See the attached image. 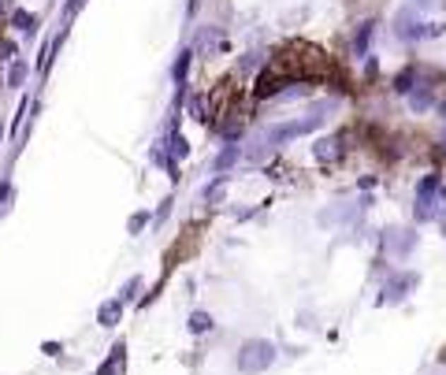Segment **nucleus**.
<instances>
[{"instance_id":"obj_1","label":"nucleus","mask_w":446,"mask_h":375,"mask_svg":"<svg viewBox=\"0 0 446 375\" xmlns=\"http://www.w3.org/2000/svg\"><path fill=\"white\" fill-rule=\"evenodd\" d=\"M271 364H276V345H271L268 338H250V342H242V350H238V371L261 375V371H268Z\"/></svg>"},{"instance_id":"obj_2","label":"nucleus","mask_w":446,"mask_h":375,"mask_svg":"<svg viewBox=\"0 0 446 375\" xmlns=\"http://www.w3.org/2000/svg\"><path fill=\"white\" fill-rule=\"evenodd\" d=\"M331 105H320L312 115H305V119H294V123H283V126H271L268 131V141H291V138H301V134H309V131H316V126L324 123V115L320 112H327Z\"/></svg>"},{"instance_id":"obj_3","label":"nucleus","mask_w":446,"mask_h":375,"mask_svg":"<svg viewBox=\"0 0 446 375\" xmlns=\"http://www.w3.org/2000/svg\"><path fill=\"white\" fill-rule=\"evenodd\" d=\"M409 286H416V275H398V279H391L383 286V297H380V305H394V301H401L406 297V290Z\"/></svg>"},{"instance_id":"obj_4","label":"nucleus","mask_w":446,"mask_h":375,"mask_svg":"<svg viewBox=\"0 0 446 375\" xmlns=\"http://www.w3.org/2000/svg\"><path fill=\"white\" fill-rule=\"evenodd\" d=\"M312 156H316L320 164H335L339 156H342V138H320V141L312 145Z\"/></svg>"},{"instance_id":"obj_5","label":"nucleus","mask_w":446,"mask_h":375,"mask_svg":"<svg viewBox=\"0 0 446 375\" xmlns=\"http://www.w3.org/2000/svg\"><path fill=\"white\" fill-rule=\"evenodd\" d=\"M119 316H123V301H119V297H112V301H105V305H100L97 323H100V327H116V323H119Z\"/></svg>"},{"instance_id":"obj_6","label":"nucleus","mask_w":446,"mask_h":375,"mask_svg":"<svg viewBox=\"0 0 446 375\" xmlns=\"http://www.w3.org/2000/svg\"><path fill=\"white\" fill-rule=\"evenodd\" d=\"M431 105H435V93H431V85H416V90L409 93V108H413V112H428Z\"/></svg>"},{"instance_id":"obj_7","label":"nucleus","mask_w":446,"mask_h":375,"mask_svg":"<svg viewBox=\"0 0 446 375\" xmlns=\"http://www.w3.org/2000/svg\"><path fill=\"white\" fill-rule=\"evenodd\" d=\"M116 371H123V342L112 345V357L97 368V375H116Z\"/></svg>"},{"instance_id":"obj_8","label":"nucleus","mask_w":446,"mask_h":375,"mask_svg":"<svg viewBox=\"0 0 446 375\" xmlns=\"http://www.w3.org/2000/svg\"><path fill=\"white\" fill-rule=\"evenodd\" d=\"M413 245H416V234H413V230H391V249H394V253H409Z\"/></svg>"},{"instance_id":"obj_9","label":"nucleus","mask_w":446,"mask_h":375,"mask_svg":"<svg viewBox=\"0 0 446 375\" xmlns=\"http://www.w3.org/2000/svg\"><path fill=\"white\" fill-rule=\"evenodd\" d=\"M372 30H376V23H361V26H357V37H353V52H357V56H365V52H368Z\"/></svg>"},{"instance_id":"obj_10","label":"nucleus","mask_w":446,"mask_h":375,"mask_svg":"<svg viewBox=\"0 0 446 375\" xmlns=\"http://www.w3.org/2000/svg\"><path fill=\"white\" fill-rule=\"evenodd\" d=\"M11 23H16V30H23V34H37V16H30V11H16Z\"/></svg>"},{"instance_id":"obj_11","label":"nucleus","mask_w":446,"mask_h":375,"mask_svg":"<svg viewBox=\"0 0 446 375\" xmlns=\"http://www.w3.org/2000/svg\"><path fill=\"white\" fill-rule=\"evenodd\" d=\"M394 90H398V93H413V90H416V71H413V67H406V71H401V75L394 78Z\"/></svg>"},{"instance_id":"obj_12","label":"nucleus","mask_w":446,"mask_h":375,"mask_svg":"<svg viewBox=\"0 0 446 375\" xmlns=\"http://www.w3.org/2000/svg\"><path fill=\"white\" fill-rule=\"evenodd\" d=\"M223 190H227V175H216L209 186H205V197H209V205H216V201L223 197Z\"/></svg>"},{"instance_id":"obj_13","label":"nucleus","mask_w":446,"mask_h":375,"mask_svg":"<svg viewBox=\"0 0 446 375\" xmlns=\"http://www.w3.org/2000/svg\"><path fill=\"white\" fill-rule=\"evenodd\" d=\"M205 331H212V316L209 312H194L190 316V335H205Z\"/></svg>"},{"instance_id":"obj_14","label":"nucleus","mask_w":446,"mask_h":375,"mask_svg":"<svg viewBox=\"0 0 446 375\" xmlns=\"http://www.w3.org/2000/svg\"><path fill=\"white\" fill-rule=\"evenodd\" d=\"M439 194V175H424L421 186H416V197H435Z\"/></svg>"},{"instance_id":"obj_15","label":"nucleus","mask_w":446,"mask_h":375,"mask_svg":"<svg viewBox=\"0 0 446 375\" xmlns=\"http://www.w3.org/2000/svg\"><path fill=\"white\" fill-rule=\"evenodd\" d=\"M238 160V145H227L220 156H216V171H227V167H231Z\"/></svg>"},{"instance_id":"obj_16","label":"nucleus","mask_w":446,"mask_h":375,"mask_svg":"<svg viewBox=\"0 0 446 375\" xmlns=\"http://www.w3.org/2000/svg\"><path fill=\"white\" fill-rule=\"evenodd\" d=\"M23 78H26V64L19 60V64H11V71H8V82H11V85H23Z\"/></svg>"},{"instance_id":"obj_17","label":"nucleus","mask_w":446,"mask_h":375,"mask_svg":"<svg viewBox=\"0 0 446 375\" xmlns=\"http://www.w3.org/2000/svg\"><path fill=\"white\" fill-rule=\"evenodd\" d=\"M186 67H190V52H179V64H175V82H186Z\"/></svg>"},{"instance_id":"obj_18","label":"nucleus","mask_w":446,"mask_h":375,"mask_svg":"<svg viewBox=\"0 0 446 375\" xmlns=\"http://www.w3.org/2000/svg\"><path fill=\"white\" fill-rule=\"evenodd\" d=\"M146 223H149V212H134V215H131V223H127V227H131V234H138V230L146 227Z\"/></svg>"},{"instance_id":"obj_19","label":"nucleus","mask_w":446,"mask_h":375,"mask_svg":"<svg viewBox=\"0 0 446 375\" xmlns=\"http://www.w3.org/2000/svg\"><path fill=\"white\" fill-rule=\"evenodd\" d=\"M138 286H141V279H138V275H134V279H131V282H127V286H123V294H119V301H131V297H134V294H138Z\"/></svg>"},{"instance_id":"obj_20","label":"nucleus","mask_w":446,"mask_h":375,"mask_svg":"<svg viewBox=\"0 0 446 375\" xmlns=\"http://www.w3.org/2000/svg\"><path fill=\"white\" fill-rule=\"evenodd\" d=\"M171 156H186V141H182V134H171Z\"/></svg>"},{"instance_id":"obj_21","label":"nucleus","mask_w":446,"mask_h":375,"mask_svg":"<svg viewBox=\"0 0 446 375\" xmlns=\"http://www.w3.org/2000/svg\"><path fill=\"white\" fill-rule=\"evenodd\" d=\"M78 8H82V0H67V19H71V16H75V11H78Z\"/></svg>"},{"instance_id":"obj_22","label":"nucleus","mask_w":446,"mask_h":375,"mask_svg":"<svg viewBox=\"0 0 446 375\" xmlns=\"http://www.w3.org/2000/svg\"><path fill=\"white\" fill-rule=\"evenodd\" d=\"M431 4H439V0H413V8H421V11H424V8H431Z\"/></svg>"},{"instance_id":"obj_23","label":"nucleus","mask_w":446,"mask_h":375,"mask_svg":"<svg viewBox=\"0 0 446 375\" xmlns=\"http://www.w3.org/2000/svg\"><path fill=\"white\" fill-rule=\"evenodd\" d=\"M439 115H442V119H446V100H442V105H439Z\"/></svg>"},{"instance_id":"obj_24","label":"nucleus","mask_w":446,"mask_h":375,"mask_svg":"<svg viewBox=\"0 0 446 375\" xmlns=\"http://www.w3.org/2000/svg\"><path fill=\"white\" fill-rule=\"evenodd\" d=\"M4 8H8V0H0V11H4Z\"/></svg>"},{"instance_id":"obj_25","label":"nucleus","mask_w":446,"mask_h":375,"mask_svg":"<svg viewBox=\"0 0 446 375\" xmlns=\"http://www.w3.org/2000/svg\"><path fill=\"white\" fill-rule=\"evenodd\" d=\"M0 134H4V126H0Z\"/></svg>"}]
</instances>
